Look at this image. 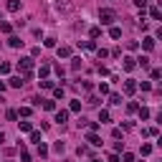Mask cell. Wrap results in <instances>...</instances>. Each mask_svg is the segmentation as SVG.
<instances>
[{"label": "cell", "instance_id": "2e32d148", "mask_svg": "<svg viewBox=\"0 0 162 162\" xmlns=\"http://www.w3.org/2000/svg\"><path fill=\"white\" fill-rule=\"evenodd\" d=\"M31 129H33L31 122H20V132H31Z\"/></svg>", "mask_w": 162, "mask_h": 162}, {"label": "cell", "instance_id": "3957f363", "mask_svg": "<svg viewBox=\"0 0 162 162\" xmlns=\"http://www.w3.org/2000/svg\"><path fill=\"white\" fill-rule=\"evenodd\" d=\"M71 8H74V5L68 3V0H56V10H58V13H71Z\"/></svg>", "mask_w": 162, "mask_h": 162}, {"label": "cell", "instance_id": "5bb4252c", "mask_svg": "<svg viewBox=\"0 0 162 162\" xmlns=\"http://www.w3.org/2000/svg\"><path fill=\"white\" fill-rule=\"evenodd\" d=\"M139 66H142V68H150V58H147V56H139Z\"/></svg>", "mask_w": 162, "mask_h": 162}, {"label": "cell", "instance_id": "484cf974", "mask_svg": "<svg viewBox=\"0 0 162 162\" xmlns=\"http://www.w3.org/2000/svg\"><path fill=\"white\" fill-rule=\"evenodd\" d=\"M53 94H56V99H61V96H63V89H61V86H56V89H53Z\"/></svg>", "mask_w": 162, "mask_h": 162}, {"label": "cell", "instance_id": "d6986e66", "mask_svg": "<svg viewBox=\"0 0 162 162\" xmlns=\"http://www.w3.org/2000/svg\"><path fill=\"white\" fill-rule=\"evenodd\" d=\"M109 101H111V104H122V96H119V94H111Z\"/></svg>", "mask_w": 162, "mask_h": 162}, {"label": "cell", "instance_id": "8992f818", "mask_svg": "<svg viewBox=\"0 0 162 162\" xmlns=\"http://www.w3.org/2000/svg\"><path fill=\"white\" fill-rule=\"evenodd\" d=\"M134 89H137V84L132 81V79H129V81H124V91H127V94H134Z\"/></svg>", "mask_w": 162, "mask_h": 162}, {"label": "cell", "instance_id": "ac0fdd59", "mask_svg": "<svg viewBox=\"0 0 162 162\" xmlns=\"http://www.w3.org/2000/svg\"><path fill=\"white\" fill-rule=\"evenodd\" d=\"M109 36H111V38H122V31H119V28H111Z\"/></svg>", "mask_w": 162, "mask_h": 162}, {"label": "cell", "instance_id": "f546056e", "mask_svg": "<svg viewBox=\"0 0 162 162\" xmlns=\"http://www.w3.org/2000/svg\"><path fill=\"white\" fill-rule=\"evenodd\" d=\"M0 91H5V84H3V81H0Z\"/></svg>", "mask_w": 162, "mask_h": 162}, {"label": "cell", "instance_id": "ffe728a7", "mask_svg": "<svg viewBox=\"0 0 162 162\" xmlns=\"http://www.w3.org/2000/svg\"><path fill=\"white\" fill-rule=\"evenodd\" d=\"M0 74H10V63H0Z\"/></svg>", "mask_w": 162, "mask_h": 162}, {"label": "cell", "instance_id": "277c9868", "mask_svg": "<svg viewBox=\"0 0 162 162\" xmlns=\"http://www.w3.org/2000/svg\"><path fill=\"white\" fill-rule=\"evenodd\" d=\"M86 139H89V144H94V147H99V144H101V139L96 137L94 132H89V134H86Z\"/></svg>", "mask_w": 162, "mask_h": 162}, {"label": "cell", "instance_id": "8fae6325", "mask_svg": "<svg viewBox=\"0 0 162 162\" xmlns=\"http://www.w3.org/2000/svg\"><path fill=\"white\" fill-rule=\"evenodd\" d=\"M142 46H144V51H152V48H154V38H144Z\"/></svg>", "mask_w": 162, "mask_h": 162}, {"label": "cell", "instance_id": "44dd1931", "mask_svg": "<svg viewBox=\"0 0 162 162\" xmlns=\"http://www.w3.org/2000/svg\"><path fill=\"white\" fill-rule=\"evenodd\" d=\"M0 31H3V33H10L13 28H10V23H0Z\"/></svg>", "mask_w": 162, "mask_h": 162}, {"label": "cell", "instance_id": "5b68a950", "mask_svg": "<svg viewBox=\"0 0 162 162\" xmlns=\"http://www.w3.org/2000/svg\"><path fill=\"white\" fill-rule=\"evenodd\" d=\"M122 66H124V71H132V68H134V66H137V63H134V58H129V56H127V58H124V63H122Z\"/></svg>", "mask_w": 162, "mask_h": 162}, {"label": "cell", "instance_id": "7a4b0ae2", "mask_svg": "<svg viewBox=\"0 0 162 162\" xmlns=\"http://www.w3.org/2000/svg\"><path fill=\"white\" fill-rule=\"evenodd\" d=\"M18 68H20V71H25V76H31V71H33V58H20V61H18Z\"/></svg>", "mask_w": 162, "mask_h": 162}, {"label": "cell", "instance_id": "7c38bea8", "mask_svg": "<svg viewBox=\"0 0 162 162\" xmlns=\"http://www.w3.org/2000/svg\"><path fill=\"white\" fill-rule=\"evenodd\" d=\"M58 56H61V58H66V56H71V48H68V46H61V48H58Z\"/></svg>", "mask_w": 162, "mask_h": 162}, {"label": "cell", "instance_id": "7402d4cb", "mask_svg": "<svg viewBox=\"0 0 162 162\" xmlns=\"http://www.w3.org/2000/svg\"><path fill=\"white\" fill-rule=\"evenodd\" d=\"M31 142H36V144H41V134H38V132H33V134H31Z\"/></svg>", "mask_w": 162, "mask_h": 162}, {"label": "cell", "instance_id": "1f68e13d", "mask_svg": "<svg viewBox=\"0 0 162 162\" xmlns=\"http://www.w3.org/2000/svg\"><path fill=\"white\" fill-rule=\"evenodd\" d=\"M94 162H101V160H94Z\"/></svg>", "mask_w": 162, "mask_h": 162}, {"label": "cell", "instance_id": "30bf717a", "mask_svg": "<svg viewBox=\"0 0 162 162\" xmlns=\"http://www.w3.org/2000/svg\"><path fill=\"white\" fill-rule=\"evenodd\" d=\"M10 86L20 89V86H23V76H13V79H10Z\"/></svg>", "mask_w": 162, "mask_h": 162}, {"label": "cell", "instance_id": "d4e9b609", "mask_svg": "<svg viewBox=\"0 0 162 162\" xmlns=\"http://www.w3.org/2000/svg\"><path fill=\"white\" fill-rule=\"evenodd\" d=\"M41 89H53V81H41Z\"/></svg>", "mask_w": 162, "mask_h": 162}, {"label": "cell", "instance_id": "9a60e30c", "mask_svg": "<svg viewBox=\"0 0 162 162\" xmlns=\"http://www.w3.org/2000/svg\"><path fill=\"white\" fill-rule=\"evenodd\" d=\"M99 122H101V124H104V122H109V111H107V109H101V111H99Z\"/></svg>", "mask_w": 162, "mask_h": 162}, {"label": "cell", "instance_id": "f1b7e54d", "mask_svg": "<svg viewBox=\"0 0 162 162\" xmlns=\"http://www.w3.org/2000/svg\"><path fill=\"white\" fill-rule=\"evenodd\" d=\"M5 142V134H3V132H0V144H3Z\"/></svg>", "mask_w": 162, "mask_h": 162}, {"label": "cell", "instance_id": "6da1fadb", "mask_svg": "<svg viewBox=\"0 0 162 162\" xmlns=\"http://www.w3.org/2000/svg\"><path fill=\"white\" fill-rule=\"evenodd\" d=\"M99 20H101L104 25L114 23V10H111V8H101V10H99Z\"/></svg>", "mask_w": 162, "mask_h": 162}, {"label": "cell", "instance_id": "cb8c5ba5", "mask_svg": "<svg viewBox=\"0 0 162 162\" xmlns=\"http://www.w3.org/2000/svg\"><path fill=\"white\" fill-rule=\"evenodd\" d=\"M134 5H137V8H142V10H144V8H147V0H134Z\"/></svg>", "mask_w": 162, "mask_h": 162}, {"label": "cell", "instance_id": "e0dca14e", "mask_svg": "<svg viewBox=\"0 0 162 162\" xmlns=\"http://www.w3.org/2000/svg\"><path fill=\"white\" fill-rule=\"evenodd\" d=\"M38 154H41V157H46V154H48V147H46L43 142H41V144H38Z\"/></svg>", "mask_w": 162, "mask_h": 162}, {"label": "cell", "instance_id": "4dcf8cb0", "mask_svg": "<svg viewBox=\"0 0 162 162\" xmlns=\"http://www.w3.org/2000/svg\"><path fill=\"white\" fill-rule=\"evenodd\" d=\"M157 144H160V147H162V137H160V139H157Z\"/></svg>", "mask_w": 162, "mask_h": 162}, {"label": "cell", "instance_id": "d6a6232c", "mask_svg": "<svg viewBox=\"0 0 162 162\" xmlns=\"http://www.w3.org/2000/svg\"><path fill=\"white\" fill-rule=\"evenodd\" d=\"M0 20H3V18H0Z\"/></svg>", "mask_w": 162, "mask_h": 162}, {"label": "cell", "instance_id": "83f0119b", "mask_svg": "<svg viewBox=\"0 0 162 162\" xmlns=\"http://www.w3.org/2000/svg\"><path fill=\"white\" fill-rule=\"evenodd\" d=\"M81 109V101H71V111H79Z\"/></svg>", "mask_w": 162, "mask_h": 162}, {"label": "cell", "instance_id": "9c48e42d", "mask_svg": "<svg viewBox=\"0 0 162 162\" xmlns=\"http://www.w3.org/2000/svg\"><path fill=\"white\" fill-rule=\"evenodd\" d=\"M8 43H10L13 48H20V46H23V41H20L18 36H10V38H8Z\"/></svg>", "mask_w": 162, "mask_h": 162}, {"label": "cell", "instance_id": "52a82bcc", "mask_svg": "<svg viewBox=\"0 0 162 162\" xmlns=\"http://www.w3.org/2000/svg\"><path fill=\"white\" fill-rule=\"evenodd\" d=\"M66 119H68V111H66V109L56 111V122H61V124H63V122H66Z\"/></svg>", "mask_w": 162, "mask_h": 162}, {"label": "cell", "instance_id": "603a6c76", "mask_svg": "<svg viewBox=\"0 0 162 162\" xmlns=\"http://www.w3.org/2000/svg\"><path fill=\"white\" fill-rule=\"evenodd\" d=\"M43 109H48V111H53V109H56V104H53V101H43Z\"/></svg>", "mask_w": 162, "mask_h": 162}, {"label": "cell", "instance_id": "836d02e7", "mask_svg": "<svg viewBox=\"0 0 162 162\" xmlns=\"http://www.w3.org/2000/svg\"><path fill=\"white\" fill-rule=\"evenodd\" d=\"M160 114H162V111H160Z\"/></svg>", "mask_w": 162, "mask_h": 162}, {"label": "cell", "instance_id": "4fadbf2b", "mask_svg": "<svg viewBox=\"0 0 162 162\" xmlns=\"http://www.w3.org/2000/svg\"><path fill=\"white\" fill-rule=\"evenodd\" d=\"M150 15H152L154 20H162V10H160V8H152V10H150Z\"/></svg>", "mask_w": 162, "mask_h": 162}, {"label": "cell", "instance_id": "4316f807", "mask_svg": "<svg viewBox=\"0 0 162 162\" xmlns=\"http://www.w3.org/2000/svg\"><path fill=\"white\" fill-rule=\"evenodd\" d=\"M139 117L147 119V117H150V109H144V107H142V109H139Z\"/></svg>", "mask_w": 162, "mask_h": 162}, {"label": "cell", "instance_id": "ba28073f", "mask_svg": "<svg viewBox=\"0 0 162 162\" xmlns=\"http://www.w3.org/2000/svg\"><path fill=\"white\" fill-rule=\"evenodd\" d=\"M8 10H10V13L20 10V0H8Z\"/></svg>", "mask_w": 162, "mask_h": 162}]
</instances>
